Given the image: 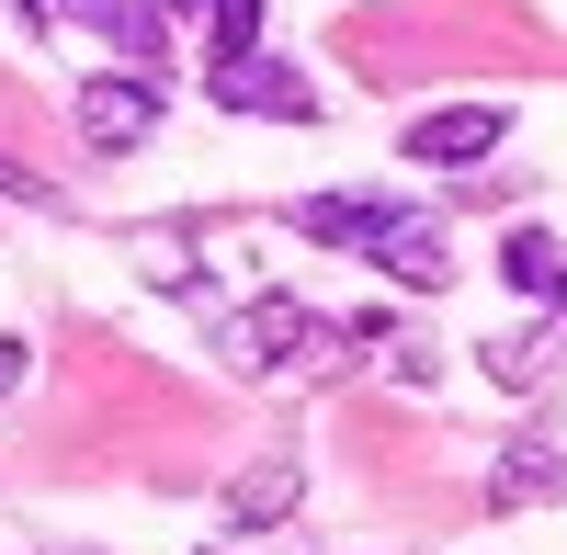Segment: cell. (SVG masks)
I'll return each instance as SVG.
<instances>
[{
  "mask_svg": "<svg viewBox=\"0 0 567 555\" xmlns=\"http://www.w3.org/2000/svg\"><path fill=\"white\" fill-rule=\"evenodd\" d=\"M556 363H567V341H556V329H523V341H488V375H499V386H545Z\"/></svg>",
  "mask_w": 567,
  "mask_h": 555,
  "instance_id": "30bf717a",
  "label": "cell"
},
{
  "mask_svg": "<svg viewBox=\"0 0 567 555\" xmlns=\"http://www.w3.org/2000/svg\"><path fill=\"white\" fill-rule=\"evenodd\" d=\"M216 555H227V544H216Z\"/></svg>",
  "mask_w": 567,
  "mask_h": 555,
  "instance_id": "9a60e30c",
  "label": "cell"
},
{
  "mask_svg": "<svg viewBox=\"0 0 567 555\" xmlns=\"http://www.w3.org/2000/svg\"><path fill=\"white\" fill-rule=\"evenodd\" d=\"M363 261L386 272V284H409V295H443V284H454V239H443L432 205H386V227H374Z\"/></svg>",
  "mask_w": 567,
  "mask_h": 555,
  "instance_id": "3957f363",
  "label": "cell"
},
{
  "mask_svg": "<svg viewBox=\"0 0 567 555\" xmlns=\"http://www.w3.org/2000/svg\"><path fill=\"white\" fill-rule=\"evenodd\" d=\"M159 114H171V80H159V69H103V80H80V148H103V159L148 148Z\"/></svg>",
  "mask_w": 567,
  "mask_h": 555,
  "instance_id": "7a4b0ae2",
  "label": "cell"
},
{
  "mask_svg": "<svg viewBox=\"0 0 567 555\" xmlns=\"http://www.w3.org/2000/svg\"><path fill=\"white\" fill-rule=\"evenodd\" d=\"M284 227L296 239H318V250H374V227H386V193H307V205H284Z\"/></svg>",
  "mask_w": 567,
  "mask_h": 555,
  "instance_id": "8992f818",
  "label": "cell"
},
{
  "mask_svg": "<svg viewBox=\"0 0 567 555\" xmlns=\"http://www.w3.org/2000/svg\"><path fill=\"white\" fill-rule=\"evenodd\" d=\"M341 352H363V341L307 317L296 295H261V306L227 317V363H239V375H296V363H341Z\"/></svg>",
  "mask_w": 567,
  "mask_h": 555,
  "instance_id": "6da1fadb",
  "label": "cell"
},
{
  "mask_svg": "<svg viewBox=\"0 0 567 555\" xmlns=\"http://www.w3.org/2000/svg\"><path fill=\"white\" fill-rule=\"evenodd\" d=\"M499 284L534 295V306H556V295H567V239H545V227H511V239H499Z\"/></svg>",
  "mask_w": 567,
  "mask_h": 555,
  "instance_id": "ba28073f",
  "label": "cell"
},
{
  "mask_svg": "<svg viewBox=\"0 0 567 555\" xmlns=\"http://www.w3.org/2000/svg\"><path fill=\"white\" fill-rule=\"evenodd\" d=\"M261 45V0H205V57L227 69V57H250Z\"/></svg>",
  "mask_w": 567,
  "mask_h": 555,
  "instance_id": "8fae6325",
  "label": "cell"
},
{
  "mask_svg": "<svg viewBox=\"0 0 567 555\" xmlns=\"http://www.w3.org/2000/svg\"><path fill=\"white\" fill-rule=\"evenodd\" d=\"M307 499V477H296V453H261V465H239L227 477V533H272L284 511Z\"/></svg>",
  "mask_w": 567,
  "mask_h": 555,
  "instance_id": "52a82bcc",
  "label": "cell"
},
{
  "mask_svg": "<svg viewBox=\"0 0 567 555\" xmlns=\"http://www.w3.org/2000/svg\"><path fill=\"white\" fill-rule=\"evenodd\" d=\"M23 386V341H0V397H12Z\"/></svg>",
  "mask_w": 567,
  "mask_h": 555,
  "instance_id": "7c38bea8",
  "label": "cell"
},
{
  "mask_svg": "<svg viewBox=\"0 0 567 555\" xmlns=\"http://www.w3.org/2000/svg\"><path fill=\"white\" fill-rule=\"evenodd\" d=\"M159 12H171V23H205V0H159Z\"/></svg>",
  "mask_w": 567,
  "mask_h": 555,
  "instance_id": "4fadbf2b",
  "label": "cell"
},
{
  "mask_svg": "<svg viewBox=\"0 0 567 555\" xmlns=\"http://www.w3.org/2000/svg\"><path fill=\"white\" fill-rule=\"evenodd\" d=\"M499 136H511V114L499 103H443V114H409V170H477V159H499Z\"/></svg>",
  "mask_w": 567,
  "mask_h": 555,
  "instance_id": "277c9868",
  "label": "cell"
},
{
  "mask_svg": "<svg viewBox=\"0 0 567 555\" xmlns=\"http://www.w3.org/2000/svg\"><path fill=\"white\" fill-rule=\"evenodd\" d=\"M205 91H216L227 114H284V125H307V114H318V91H307L296 69H284V57H261V45H250V57H227Z\"/></svg>",
  "mask_w": 567,
  "mask_h": 555,
  "instance_id": "5b68a950",
  "label": "cell"
},
{
  "mask_svg": "<svg viewBox=\"0 0 567 555\" xmlns=\"http://www.w3.org/2000/svg\"><path fill=\"white\" fill-rule=\"evenodd\" d=\"M534 499H567V465L545 442H511L499 465H488V511H534Z\"/></svg>",
  "mask_w": 567,
  "mask_h": 555,
  "instance_id": "9c48e42d",
  "label": "cell"
},
{
  "mask_svg": "<svg viewBox=\"0 0 567 555\" xmlns=\"http://www.w3.org/2000/svg\"><path fill=\"white\" fill-rule=\"evenodd\" d=\"M556 306H567V295H556Z\"/></svg>",
  "mask_w": 567,
  "mask_h": 555,
  "instance_id": "5bb4252c",
  "label": "cell"
}]
</instances>
